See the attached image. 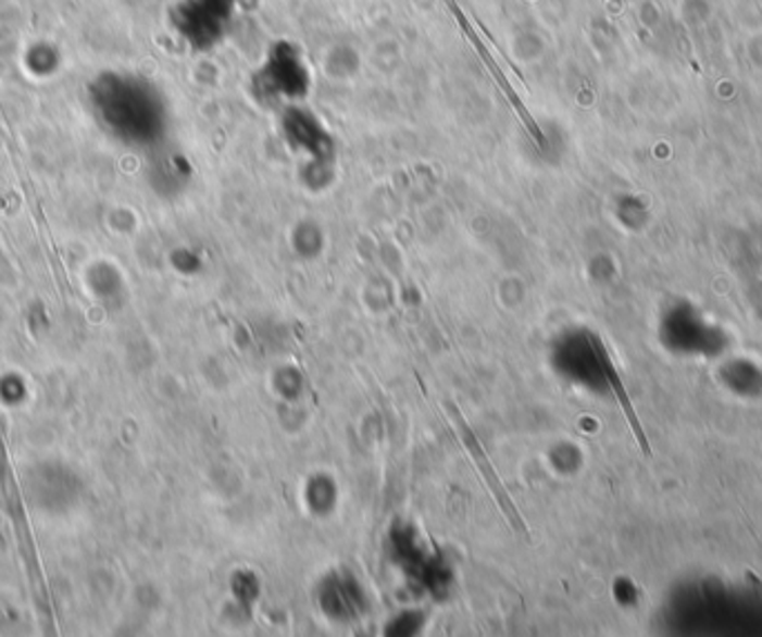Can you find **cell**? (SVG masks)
I'll use <instances>...</instances> for the list:
<instances>
[{"instance_id":"obj_1","label":"cell","mask_w":762,"mask_h":637,"mask_svg":"<svg viewBox=\"0 0 762 637\" xmlns=\"http://www.w3.org/2000/svg\"><path fill=\"white\" fill-rule=\"evenodd\" d=\"M451 415H453V420L458 422V428H460V439L464 441L466 450H469V452L473 454V458H475L477 471H479V475L484 477V484L488 486V490L492 492V497H496V502H498L500 511L504 513L507 522H511V526H513V528H515L520 535H524V537L528 539V537H530V535H528V526L524 524V520H522L520 511H517V509H515V504H513L511 495H509V492H507V488L502 486V482H500V477H498L496 469H492L490 460L486 458V452L482 450V446H479V441H477L475 433L471 430V426L466 424V420H464V417H462V413L458 411V405H451Z\"/></svg>"},{"instance_id":"obj_2","label":"cell","mask_w":762,"mask_h":637,"mask_svg":"<svg viewBox=\"0 0 762 637\" xmlns=\"http://www.w3.org/2000/svg\"><path fill=\"white\" fill-rule=\"evenodd\" d=\"M589 339H591V346H594V350H596V357H598L600 369H602V373H604L609 386L613 388V392H615V397H617V401H620V405H622V411H624V415H626V422H629V426H632V430H634V435H636V441H638L640 450L647 454V458H651L649 439H647L645 428H642V424H640V420H638V415H636V411H634V403H632L629 395H626V388L622 386V379H620V375H617V371H615V366H613V361H611V357H609V350L604 348V344H602L600 337L589 335Z\"/></svg>"}]
</instances>
